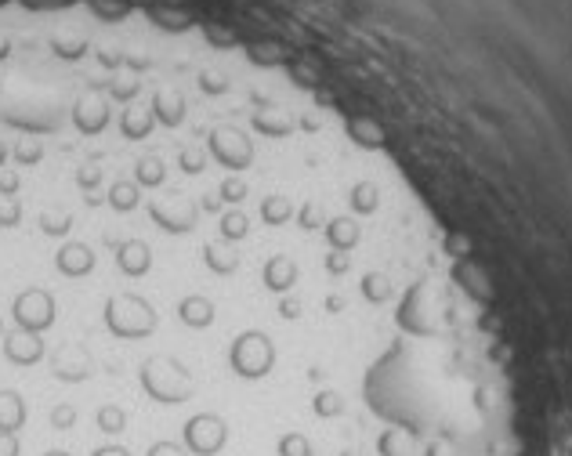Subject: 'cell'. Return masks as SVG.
<instances>
[{"label":"cell","mask_w":572,"mask_h":456,"mask_svg":"<svg viewBox=\"0 0 572 456\" xmlns=\"http://www.w3.org/2000/svg\"><path fill=\"white\" fill-rule=\"evenodd\" d=\"M95 428L102 431V435H109V438L124 435V431H127V409L116 406V402H105V406H98Z\"/></svg>","instance_id":"obj_12"},{"label":"cell","mask_w":572,"mask_h":456,"mask_svg":"<svg viewBox=\"0 0 572 456\" xmlns=\"http://www.w3.org/2000/svg\"><path fill=\"white\" fill-rule=\"evenodd\" d=\"M276 456H315V442L305 431H283L276 438Z\"/></svg>","instance_id":"obj_14"},{"label":"cell","mask_w":572,"mask_h":456,"mask_svg":"<svg viewBox=\"0 0 572 456\" xmlns=\"http://www.w3.org/2000/svg\"><path fill=\"white\" fill-rule=\"evenodd\" d=\"M11 319L26 333H48L58 319L55 297H51L44 286H26V290L11 301Z\"/></svg>","instance_id":"obj_4"},{"label":"cell","mask_w":572,"mask_h":456,"mask_svg":"<svg viewBox=\"0 0 572 456\" xmlns=\"http://www.w3.org/2000/svg\"><path fill=\"white\" fill-rule=\"evenodd\" d=\"M265 283L272 286V290H290V286L297 283V268L290 257H276V261H268L265 268Z\"/></svg>","instance_id":"obj_13"},{"label":"cell","mask_w":572,"mask_h":456,"mask_svg":"<svg viewBox=\"0 0 572 456\" xmlns=\"http://www.w3.org/2000/svg\"><path fill=\"white\" fill-rule=\"evenodd\" d=\"M178 319H182L185 326H192V330H203V326L214 323V304L203 301V297H185V301L178 304Z\"/></svg>","instance_id":"obj_11"},{"label":"cell","mask_w":572,"mask_h":456,"mask_svg":"<svg viewBox=\"0 0 572 456\" xmlns=\"http://www.w3.org/2000/svg\"><path fill=\"white\" fill-rule=\"evenodd\" d=\"M0 456H22L19 435H0Z\"/></svg>","instance_id":"obj_22"},{"label":"cell","mask_w":572,"mask_h":456,"mask_svg":"<svg viewBox=\"0 0 572 456\" xmlns=\"http://www.w3.org/2000/svg\"><path fill=\"white\" fill-rule=\"evenodd\" d=\"M0 341H4V319H0Z\"/></svg>","instance_id":"obj_27"},{"label":"cell","mask_w":572,"mask_h":456,"mask_svg":"<svg viewBox=\"0 0 572 456\" xmlns=\"http://www.w3.org/2000/svg\"><path fill=\"white\" fill-rule=\"evenodd\" d=\"M210 152H214L225 167H247L250 163V145L243 142V134L214 131L210 134Z\"/></svg>","instance_id":"obj_8"},{"label":"cell","mask_w":572,"mask_h":456,"mask_svg":"<svg viewBox=\"0 0 572 456\" xmlns=\"http://www.w3.org/2000/svg\"><path fill=\"white\" fill-rule=\"evenodd\" d=\"M243 232H247V218H243V214H229V218H225V236L236 239L243 236Z\"/></svg>","instance_id":"obj_21"},{"label":"cell","mask_w":572,"mask_h":456,"mask_svg":"<svg viewBox=\"0 0 572 456\" xmlns=\"http://www.w3.org/2000/svg\"><path fill=\"white\" fill-rule=\"evenodd\" d=\"M44 341H40V333H26L15 326V333H8L4 337V359L11 362V366H19V370H26V366H37L40 359H44Z\"/></svg>","instance_id":"obj_6"},{"label":"cell","mask_w":572,"mask_h":456,"mask_svg":"<svg viewBox=\"0 0 572 456\" xmlns=\"http://www.w3.org/2000/svg\"><path fill=\"white\" fill-rule=\"evenodd\" d=\"M116 265H120V272L131 279H142L149 268H153V254H149V247H145L142 239H127L124 247L116 250Z\"/></svg>","instance_id":"obj_10"},{"label":"cell","mask_w":572,"mask_h":456,"mask_svg":"<svg viewBox=\"0 0 572 456\" xmlns=\"http://www.w3.org/2000/svg\"><path fill=\"white\" fill-rule=\"evenodd\" d=\"M77 420H80V413L73 402H58V406H51V413H48V424L55 431H73L77 428Z\"/></svg>","instance_id":"obj_17"},{"label":"cell","mask_w":572,"mask_h":456,"mask_svg":"<svg viewBox=\"0 0 572 456\" xmlns=\"http://www.w3.org/2000/svg\"><path fill=\"white\" fill-rule=\"evenodd\" d=\"M105 200H109V207L113 210H120V214H131L142 196H138V185H134V181H116Z\"/></svg>","instance_id":"obj_16"},{"label":"cell","mask_w":572,"mask_h":456,"mask_svg":"<svg viewBox=\"0 0 572 456\" xmlns=\"http://www.w3.org/2000/svg\"><path fill=\"white\" fill-rule=\"evenodd\" d=\"M156 312L153 304L138 294H116L105 301V326L120 341H145L156 330Z\"/></svg>","instance_id":"obj_2"},{"label":"cell","mask_w":572,"mask_h":456,"mask_svg":"<svg viewBox=\"0 0 572 456\" xmlns=\"http://www.w3.org/2000/svg\"><path fill=\"white\" fill-rule=\"evenodd\" d=\"M4 160H8V145L0 142V167H4Z\"/></svg>","instance_id":"obj_25"},{"label":"cell","mask_w":572,"mask_h":456,"mask_svg":"<svg viewBox=\"0 0 572 456\" xmlns=\"http://www.w3.org/2000/svg\"><path fill=\"white\" fill-rule=\"evenodd\" d=\"M120 131H124V138H131V142H142V138H149V131H153V113L127 109L124 120H120Z\"/></svg>","instance_id":"obj_15"},{"label":"cell","mask_w":572,"mask_h":456,"mask_svg":"<svg viewBox=\"0 0 572 456\" xmlns=\"http://www.w3.org/2000/svg\"><path fill=\"white\" fill-rule=\"evenodd\" d=\"M229 366H232V373L243 377V380L268 377V373L276 370V344L268 341L265 333H258V330L239 333L236 341H232Z\"/></svg>","instance_id":"obj_3"},{"label":"cell","mask_w":572,"mask_h":456,"mask_svg":"<svg viewBox=\"0 0 572 456\" xmlns=\"http://www.w3.org/2000/svg\"><path fill=\"white\" fill-rule=\"evenodd\" d=\"M243 185H236V181H229V185H225V200H243Z\"/></svg>","instance_id":"obj_24"},{"label":"cell","mask_w":572,"mask_h":456,"mask_svg":"<svg viewBox=\"0 0 572 456\" xmlns=\"http://www.w3.org/2000/svg\"><path fill=\"white\" fill-rule=\"evenodd\" d=\"M182 446L189 449V456H218L229 446V424L218 413H196L185 420Z\"/></svg>","instance_id":"obj_5"},{"label":"cell","mask_w":572,"mask_h":456,"mask_svg":"<svg viewBox=\"0 0 572 456\" xmlns=\"http://www.w3.org/2000/svg\"><path fill=\"white\" fill-rule=\"evenodd\" d=\"M138 380H142L145 395L153 402H160V406H182V402H189L196 395L192 373L178 359H171V355H156V359L145 362Z\"/></svg>","instance_id":"obj_1"},{"label":"cell","mask_w":572,"mask_h":456,"mask_svg":"<svg viewBox=\"0 0 572 456\" xmlns=\"http://www.w3.org/2000/svg\"><path fill=\"white\" fill-rule=\"evenodd\" d=\"M98 265V257L95 250L87 247V243H62L55 254V268L62 272L66 279H84L91 276Z\"/></svg>","instance_id":"obj_7"},{"label":"cell","mask_w":572,"mask_h":456,"mask_svg":"<svg viewBox=\"0 0 572 456\" xmlns=\"http://www.w3.org/2000/svg\"><path fill=\"white\" fill-rule=\"evenodd\" d=\"M91 456H131V449H127V446H102V449H95Z\"/></svg>","instance_id":"obj_23"},{"label":"cell","mask_w":572,"mask_h":456,"mask_svg":"<svg viewBox=\"0 0 572 456\" xmlns=\"http://www.w3.org/2000/svg\"><path fill=\"white\" fill-rule=\"evenodd\" d=\"M163 181V163L160 160H142L138 163V185H160Z\"/></svg>","instance_id":"obj_19"},{"label":"cell","mask_w":572,"mask_h":456,"mask_svg":"<svg viewBox=\"0 0 572 456\" xmlns=\"http://www.w3.org/2000/svg\"><path fill=\"white\" fill-rule=\"evenodd\" d=\"M44 456H73V453H66V449H48Z\"/></svg>","instance_id":"obj_26"},{"label":"cell","mask_w":572,"mask_h":456,"mask_svg":"<svg viewBox=\"0 0 572 456\" xmlns=\"http://www.w3.org/2000/svg\"><path fill=\"white\" fill-rule=\"evenodd\" d=\"M145 456H189V449H185L182 442L160 438V442H153V446H149V453H145Z\"/></svg>","instance_id":"obj_20"},{"label":"cell","mask_w":572,"mask_h":456,"mask_svg":"<svg viewBox=\"0 0 572 456\" xmlns=\"http://www.w3.org/2000/svg\"><path fill=\"white\" fill-rule=\"evenodd\" d=\"M261 214H265L268 225H286V221H290V203L279 200V196H272V200L265 203V210H261Z\"/></svg>","instance_id":"obj_18"},{"label":"cell","mask_w":572,"mask_h":456,"mask_svg":"<svg viewBox=\"0 0 572 456\" xmlns=\"http://www.w3.org/2000/svg\"><path fill=\"white\" fill-rule=\"evenodd\" d=\"M26 399H22L19 391L4 388L0 391V435H19L22 428H26Z\"/></svg>","instance_id":"obj_9"}]
</instances>
